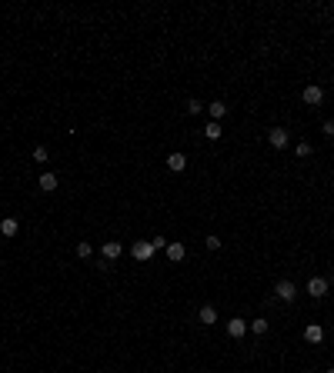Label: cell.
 I'll return each instance as SVG.
<instances>
[{"label":"cell","mask_w":334,"mask_h":373,"mask_svg":"<svg viewBox=\"0 0 334 373\" xmlns=\"http://www.w3.org/2000/svg\"><path fill=\"white\" fill-rule=\"evenodd\" d=\"M154 243L151 240H137V243H131V257L134 260H141V264H147V260H151V257H154Z\"/></svg>","instance_id":"cell-1"},{"label":"cell","mask_w":334,"mask_h":373,"mask_svg":"<svg viewBox=\"0 0 334 373\" xmlns=\"http://www.w3.org/2000/svg\"><path fill=\"white\" fill-rule=\"evenodd\" d=\"M274 296L284 300V303H291V300L298 296V286L291 283V280H278V283H274Z\"/></svg>","instance_id":"cell-2"},{"label":"cell","mask_w":334,"mask_h":373,"mask_svg":"<svg viewBox=\"0 0 334 373\" xmlns=\"http://www.w3.org/2000/svg\"><path fill=\"white\" fill-rule=\"evenodd\" d=\"M267 143H271L274 150H284V147H288V130H284V127H271V130H267Z\"/></svg>","instance_id":"cell-3"},{"label":"cell","mask_w":334,"mask_h":373,"mask_svg":"<svg viewBox=\"0 0 334 373\" xmlns=\"http://www.w3.org/2000/svg\"><path fill=\"white\" fill-rule=\"evenodd\" d=\"M301 100H304L308 107H318V103L324 100V90L318 87V84H311V87H304V90H301Z\"/></svg>","instance_id":"cell-4"},{"label":"cell","mask_w":334,"mask_h":373,"mask_svg":"<svg viewBox=\"0 0 334 373\" xmlns=\"http://www.w3.org/2000/svg\"><path fill=\"white\" fill-rule=\"evenodd\" d=\"M324 293H328V280H324V277H311V280H308V296L321 300Z\"/></svg>","instance_id":"cell-5"},{"label":"cell","mask_w":334,"mask_h":373,"mask_svg":"<svg viewBox=\"0 0 334 373\" xmlns=\"http://www.w3.org/2000/svg\"><path fill=\"white\" fill-rule=\"evenodd\" d=\"M197 323H204V327H214V323H217V310H214L211 303H204V307L197 310Z\"/></svg>","instance_id":"cell-6"},{"label":"cell","mask_w":334,"mask_h":373,"mask_svg":"<svg viewBox=\"0 0 334 373\" xmlns=\"http://www.w3.org/2000/svg\"><path fill=\"white\" fill-rule=\"evenodd\" d=\"M100 253H104V260H107V264H111V260H117V257H121L124 253V247L117 240H107L104 243V247H100Z\"/></svg>","instance_id":"cell-7"},{"label":"cell","mask_w":334,"mask_h":373,"mask_svg":"<svg viewBox=\"0 0 334 373\" xmlns=\"http://www.w3.org/2000/svg\"><path fill=\"white\" fill-rule=\"evenodd\" d=\"M227 333H231L234 340H237V337H244V333H247V320H244V317H234V320H227Z\"/></svg>","instance_id":"cell-8"},{"label":"cell","mask_w":334,"mask_h":373,"mask_svg":"<svg viewBox=\"0 0 334 373\" xmlns=\"http://www.w3.org/2000/svg\"><path fill=\"white\" fill-rule=\"evenodd\" d=\"M184 257H187V250H184V243H167V260H174V264H180V260H184Z\"/></svg>","instance_id":"cell-9"},{"label":"cell","mask_w":334,"mask_h":373,"mask_svg":"<svg viewBox=\"0 0 334 373\" xmlns=\"http://www.w3.org/2000/svg\"><path fill=\"white\" fill-rule=\"evenodd\" d=\"M17 230H20V223H17L13 217H3V220H0V233H3L7 240H10V237H17Z\"/></svg>","instance_id":"cell-10"},{"label":"cell","mask_w":334,"mask_h":373,"mask_svg":"<svg viewBox=\"0 0 334 373\" xmlns=\"http://www.w3.org/2000/svg\"><path fill=\"white\" fill-rule=\"evenodd\" d=\"M184 167H187V157H184V154H177V150H174V154H167V170H174V174H177V170H184Z\"/></svg>","instance_id":"cell-11"},{"label":"cell","mask_w":334,"mask_h":373,"mask_svg":"<svg viewBox=\"0 0 334 373\" xmlns=\"http://www.w3.org/2000/svg\"><path fill=\"white\" fill-rule=\"evenodd\" d=\"M57 184H60V180H57V174H44L40 180H37V186H40L44 193H54V190H57Z\"/></svg>","instance_id":"cell-12"},{"label":"cell","mask_w":334,"mask_h":373,"mask_svg":"<svg viewBox=\"0 0 334 373\" xmlns=\"http://www.w3.org/2000/svg\"><path fill=\"white\" fill-rule=\"evenodd\" d=\"M207 113H211V120H214V123H221V120H224V113H227V107H224L221 100H214V103H207Z\"/></svg>","instance_id":"cell-13"},{"label":"cell","mask_w":334,"mask_h":373,"mask_svg":"<svg viewBox=\"0 0 334 373\" xmlns=\"http://www.w3.org/2000/svg\"><path fill=\"white\" fill-rule=\"evenodd\" d=\"M304 340H308V343H321V340H324V330L318 327V323H311V327H304Z\"/></svg>","instance_id":"cell-14"},{"label":"cell","mask_w":334,"mask_h":373,"mask_svg":"<svg viewBox=\"0 0 334 373\" xmlns=\"http://www.w3.org/2000/svg\"><path fill=\"white\" fill-rule=\"evenodd\" d=\"M204 110H207V103H200L197 97L187 100V113H190V117H197V113H204Z\"/></svg>","instance_id":"cell-15"},{"label":"cell","mask_w":334,"mask_h":373,"mask_svg":"<svg viewBox=\"0 0 334 373\" xmlns=\"http://www.w3.org/2000/svg\"><path fill=\"white\" fill-rule=\"evenodd\" d=\"M204 137H207V140H221V123H207V127H204Z\"/></svg>","instance_id":"cell-16"},{"label":"cell","mask_w":334,"mask_h":373,"mask_svg":"<svg viewBox=\"0 0 334 373\" xmlns=\"http://www.w3.org/2000/svg\"><path fill=\"white\" fill-rule=\"evenodd\" d=\"M294 154H298V160H301V157H311V154H314V147H311L308 140H301L298 147H294Z\"/></svg>","instance_id":"cell-17"},{"label":"cell","mask_w":334,"mask_h":373,"mask_svg":"<svg viewBox=\"0 0 334 373\" xmlns=\"http://www.w3.org/2000/svg\"><path fill=\"white\" fill-rule=\"evenodd\" d=\"M90 253H94V247H90L87 240H80L77 243V257H80V260H90Z\"/></svg>","instance_id":"cell-18"},{"label":"cell","mask_w":334,"mask_h":373,"mask_svg":"<svg viewBox=\"0 0 334 373\" xmlns=\"http://www.w3.org/2000/svg\"><path fill=\"white\" fill-rule=\"evenodd\" d=\"M251 330H254V333H267V320H264V317L251 320Z\"/></svg>","instance_id":"cell-19"},{"label":"cell","mask_w":334,"mask_h":373,"mask_svg":"<svg viewBox=\"0 0 334 373\" xmlns=\"http://www.w3.org/2000/svg\"><path fill=\"white\" fill-rule=\"evenodd\" d=\"M33 164H47V147H33Z\"/></svg>","instance_id":"cell-20"},{"label":"cell","mask_w":334,"mask_h":373,"mask_svg":"<svg viewBox=\"0 0 334 373\" xmlns=\"http://www.w3.org/2000/svg\"><path fill=\"white\" fill-rule=\"evenodd\" d=\"M204 243H207V250H221V237H214V233H211Z\"/></svg>","instance_id":"cell-21"},{"label":"cell","mask_w":334,"mask_h":373,"mask_svg":"<svg viewBox=\"0 0 334 373\" xmlns=\"http://www.w3.org/2000/svg\"><path fill=\"white\" fill-rule=\"evenodd\" d=\"M151 243H154V250H167V240H164V237H154Z\"/></svg>","instance_id":"cell-22"},{"label":"cell","mask_w":334,"mask_h":373,"mask_svg":"<svg viewBox=\"0 0 334 373\" xmlns=\"http://www.w3.org/2000/svg\"><path fill=\"white\" fill-rule=\"evenodd\" d=\"M324 133H328V137H334V120H328V123H324Z\"/></svg>","instance_id":"cell-23"},{"label":"cell","mask_w":334,"mask_h":373,"mask_svg":"<svg viewBox=\"0 0 334 373\" xmlns=\"http://www.w3.org/2000/svg\"><path fill=\"white\" fill-rule=\"evenodd\" d=\"M328 373H334V367H331V370H328Z\"/></svg>","instance_id":"cell-24"}]
</instances>
